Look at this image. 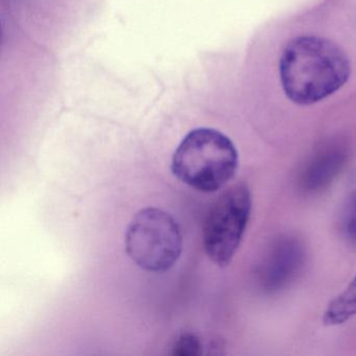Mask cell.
I'll use <instances>...</instances> for the list:
<instances>
[{"instance_id":"obj_1","label":"cell","mask_w":356,"mask_h":356,"mask_svg":"<svg viewBox=\"0 0 356 356\" xmlns=\"http://www.w3.org/2000/svg\"><path fill=\"white\" fill-rule=\"evenodd\" d=\"M350 74L345 51L329 39L312 35L289 41L279 61L283 92L299 106L314 105L330 97L348 82Z\"/></svg>"},{"instance_id":"obj_2","label":"cell","mask_w":356,"mask_h":356,"mask_svg":"<svg viewBox=\"0 0 356 356\" xmlns=\"http://www.w3.org/2000/svg\"><path fill=\"white\" fill-rule=\"evenodd\" d=\"M238 168V153L229 137L214 129L191 131L172 159V172L181 182L202 193L222 188Z\"/></svg>"},{"instance_id":"obj_3","label":"cell","mask_w":356,"mask_h":356,"mask_svg":"<svg viewBox=\"0 0 356 356\" xmlns=\"http://www.w3.org/2000/svg\"><path fill=\"white\" fill-rule=\"evenodd\" d=\"M129 257L147 272L170 270L182 253L180 226L170 214L157 208L140 210L126 232Z\"/></svg>"},{"instance_id":"obj_4","label":"cell","mask_w":356,"mask_h":356,"mask_svg":"<svg viewBox=\"0 0 356 356\" xmlns=\"http://www.w3.org/2000/svg\"><path fill=\"white\" fill-rule=\"evenodd\" d=\"M251 210V191L243 183L229 187L210 208L204 222L203 243L206 254L216 266L225 268L232 261Z\"/></svg>"},{"instance_id":"obj_5","label":"cell","mask_w":356,"mask_h":356,"mask_svg":"<svg viewBox=\"0 0 356 356\" xmlns=\"http://www.w3.org/2000/svg\"><path fill=\"white\" fill-rule=\"evenodd\" d=\"M303 243L293 236L280 237L260 266L259 282L268 293H278L297 279L305 264Z\"/></svg>"},{"instance_id":"obj_6","label":"cell","mask_w":356,"mask_h":356,"mask_svg":"<svg viewBox=\"0 0 356 356\" xmlns=\"http://www.w3.org/2000/svg\"><path fill=\"white\" fill-rule=\"evenodd\" d=\"M349 151L341 143H330L318 149L302 170L300 188L307 193H316L327 188L345 168Z\"/></svg>"},{"instance_id":"obj_7","label":"cell","mask_w":356,"mask_h":356,"mask_svg":"<svg viewBox=\"0 0 356 356\" xmlns=\"http://www.w3.org/2000/svg\"><path fill=\"white\" fill-rule=\"evenodd\" d=\"M356 316V275L341 293L333 298L323 314L326 326H337Z\"/></svg>"},{"instance_id":"obj_8","label":"cell","mask_w":356,"mask_h":356,"mask_svg":"<svg viewBox=\"0 0 356 356\" xmlns=\"http://www.w3.org/2000/svg\"><path fill=\"white\" fill-rule=\"evenodd\" d=\"M339 230L348 243L356 245V189L349 195L341 210Z\"/></svg>"},{"instance_id":"obj_9","label":"cell","mask_w":356,"mask_h":356,"mask_svg":"<svg viewBox=\"0 0 356 356\" xmlns=\"http://www.w3.org/2000/svg\"><path fill=\"white\" fill-rule=\"evenodd\" d=\"M202 348L203 346L199 337L191 333H186L177 339L172 348V354L178 356L200 355L202 353Z\"/></svg>"}]
</instances>
